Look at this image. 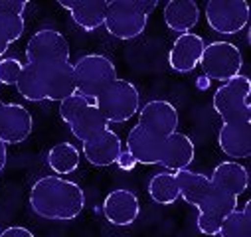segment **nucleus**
Returning <instances> with one entry per match:
<instances>
[{
	"instance_id": "nucleus-28",
	"label": "nucleus",
	"mask_w": 251,
	"mask_h": 237,
	"mask_svg": "<svg viewBox=\"0 0 251 237\" xmlns=\"http://www.w3.org/2000/svg\"><path fill=\"white\" fill-rule=\"evenodd\" d=\"M24 64L16 57H2L0 59V85H16Z\"/></svg>"
},
{
	"instance_id": "nucleus-27",
	"label": "nucleus",
	"mask_w": 251,
	"mask_h": 237,
	"mask_svg": "<svg viewBox=\"0 0 251 237\" xmlns=\"http://www.w3.org/2000/svg\"><path fill=\"white\" fill-rule=\"evenodd\" d=\"M93 101H89L87 97H83L81 93H72L70 97H66L64 101H59V117H61V121H64L66 125H70L74 118L91 105Z\"/></svg>"
},
{
	"instance_id": "nucleus-5",
	"label": "nucleus",
	"mask_w": 251,
	"mask_h": 237,
	"mask_svg": "<svg viewBox=\"0 0 251 237\" xmlns=\"http://www.w3.org/2000/svg\"><path fill=\"white\" fill-rule=\"evenodd\" d=\"M95 107L105 117L109 125L127 123L141 109L139 87L129 79H115L97 99Z\"/></svg>"
},
{
	"instance_id": "nucleus-30",
	"label": "nucleus",
	"mask_w": 251,
	"mask_h": 237,
	"mask_svg": "<svg viewBox=\"0 0 251 237\" xmlns=\"http://www.w3.org/2000/svg\"><path fill=\"white\" fill-rule=\"evenodd\" d=\"M0 237H36L28 227H22V225H10L6 229L0 231Z\"/></svg>"
},
{
	"instance_id": "nucleus-4",
	"label": "nucleus",
	"mask_w": 251,
	"mask_h": 237,
	"mask_svg": "<svg viewBox=\"0 0 251 237\" xmlns=\"http://www.w3.org/2000/svg\"><path fill=\"white\" fill-rule=\"evenodd\" d=\"M74 79L75 91L95 103V99L115 81L117 68L111 59L103 53H87L74 64Z\"/></svg>"
},
{
	"instance_id": "nucleus-18",
	"label": "nucleus",
	"mask_w": 251,
	"mask_h": 237,
	"mask_svg": "<svg viewBox=\"0 0 251 237\" xmlns=\"http://www.w3.org/2000/svg\"><path fill=\"white\" fill-rule=\"evenodd\" d=\"M196 158V146L194 141L188 137L186 133H174L166 139L164 144V154L160 160V166L168 172H178L186 170Z\"/></svg>"
},
{
	"instance_id": "nucleus-23",
	"label": "nucleus",
	"mask_w": 251,
	"mask_h": 237,
	"mask_svg": "<svg viewBox=\"0 0 251 237\" xmlns=\"http://www.w3.org/2000/svg\"><path fill=\"white\" fill-rule=\"evenodd\" d=\"M79 150L75 144L72 142H57L50 148L46 162L50 166V170L57 176H64V174H74L79 168Z\"/></svg>"
},
{
	"instance_id": "nucleus-6",
	"label": "nucleus",
	"mask_w": 251,
	"mask_h": 237,
	"mask_svg": "<svg viewBox=\"0 0 251 237\" xmlns=\"http://www.w3.org/2000/svg\"><path fill=\"white\" fill-rule=\"evenodd\" d=\"M251 81L247 75H235L224 81L212 99L214 111L222 117V121H251Z\"/></svg>"
},
{
	"instance_id": "nucleus-1",
	"label": "nucleus",
	"mask_w": 251,
	"mask_h": 237,
	"mask_svg": "<svg viewBox=\"0 0 251 237\" xmlns=\"http://www.w3.org/2000/svg\"><path fill=\"white\" fill-rule=\"evenodd\" d=\"M30 208L36 215L48 221H72L81 215L85 208V192L74 180L64 176H42L32 184L28 196Z\"/></svg>"
},
{
	"instance_id": "nucleus-8",
	"label": "nucleus",
	"mask_w": 251,
	"mask_h": 237,
	"mask_svg": "<svg viewBox=\"0 0 251 237\" xmlns=\"http://www.w3.org/2000/svg\"><path fill=\"white\" fill-rule=\"evenodd\" d=\"M206 22L216 34H239L249 22V4L245 0H210L206 4Z\"/></svg>"
},
{
	"instance_id": "nucleus-15",
	"label": "nucleus",
	"mask_w": 251,
	"mask_h": 237,
	"mask_svg": "<svg viewBox=\"0 0 251 237\" xmlns=\"http://www.w3.org/2000/svg\"><path fill=\"white\" fill-rule=\"evenodd\" d=\"M218 146L231 158H247L251 154V121H222Z\"/></svg>"
},
{
	"instance_id": "nucleus-29",
	"label": "nucleus",
	"mask_w": 251,
	"mask_h": 237,
	"mask_svg": "<svg viewBox=\"0 0 251 237\" xmlns=\"http://www.w3.org/2000/svg\"><path fill=\"white\" fill-rule=\"evenodd\" d=\"M28 8L26 0H0V14H22Z\"/></svg>"
},
{
	"instance_id": "nucleus-14",
	"label": "nucleus",
	"mask_w": 251,
	"mask_h": 237,
	"mask_svg": "<svg viewBox=\"0 0 251 237\" xmlns=\"http://www.w3.org/2000/svg\"><path fill=\"white\" fill-rule=\"evenodd\" d=\"M125 144H127V152L133 156V160L137 164L154 166V164H160V160H162L166 139H160V137L145 131L141 125H135L129 131V137Z\"/></svg>"
},
{
	"instance_id": "nucleus-16",
	"label": "nucleus",
	"mask_w": 251,
	"mask_h": 237,
	"mask_svg": "<svg viewBox=\"0 0 251 237\" xmlns=\"http://www.w3.org/2000/svg\"><path fill=\"white\" fill-rule=\"evenodd\" d=\"M81 150H83V158L97 166V168H107L113 166L119 158V154L123 152V142L119 139V135L109 127L103 133H99L97 137H93L87 142H81Z\"/></svg>"
},
{
	"instance_id": "nucleus-19",
	"label": "nucleus",
	"mask_w": 251,
	"mask_h": 237,
	"mask_svg": "<svg viewBox=\"0 0 251 237\" xmlns=\"http://www.w3.org/2000/svg\"><path fill=\"white\" fill-rule=\"evenodd\" d=\"M61 8L70 10L72 20L85 32H95L101 26H105V14H107V2L105 0H59Z\"/></svg>"
},
{
	"instance_id": "nucleus-22",
	"label": "nucleus",
	"mask_w": 251,
	"mask_h": 237,
	"mask_svg": "<svg viewBox=\"0 0 251 237\" xmlns=\"http://www.w3.org/2000/svg\"><path fill=\"white\" fill-rule=\"evenodd\" d=\"M72 135L81 141V142H87L91 141L93 137H97L99 133H103L105 129H109V123L105 121V117L99 113V109L95 107V103H91L87 109H83L74 121L68 125Z\"/></svg>"
},
{
	"instance_id": "nucleus-13",
	"label": "nucleus",
	"mask_w": 251,
	"mask_h": 237,
	"mask_svg": "<svg viewBox=\"0 0 251 237\" xmlns=\"http://www.w3.org/2000/svg\"><path fill=\"white\" fill-rule=\"evenodd\" d=\"M141 213V202L139 196L131 190H113L105 196L103 202V215L111 225L117 227H129L137 221Z\"/></svg>"
},
{
	"instance_id": "nucleus-32",
	"label": "nucleus",
	"mask_w": 251,
	"mask_h": 237,
	"mask_svg": "<svg viewBox=\"0 0 251 237\" xmlns=\"http://www.w3.org/2000/svg\"><path fill=\"white\" fill-rule=\"evenodd\" d=\"M6 160H8V148L2 141H0V174H2V170L6 168Z\"/></svg>"
},
{
	"instance_id": "nucleus-26",
	"label": "nucleus",
	"mask_w": 251,
	"mask_h": 237,
	"mask_svg": "<svg viewBox=\"0 0 251 237\" xmlns=\"http://www.w3.org/2000/svg\"><path fill=\"white\" fill-rule=\"evenodd\" d=\"M220 237H251V217H247L239 208L227 213L218 231Z\"/></svg>"
},
{
	"instance_id": "nucleus-20",
	"label": "nucleus",
	"mask_w": 251,
	"mask_h": 237,
	"mask_svg": "<svg viewBox=\"0 0 251 237\" xmlns=\"http://www.w3.org/2000/svg\"><path fill=\"white\" fill-rule=\"evenodd\" d=\"M162 18L172 32H192L200 22V6L194 0H170L162 8Z\"/></svg>"
},
{
	"instance_id": "nucleus-25",
	"label": "nucleus",
	"mask_w": 251,
	"mask_h": 237,
	"mask_svg": "<svg viewBox=\"0 0 251 237\" xmlns=\"http://www.w3.org/2000/svg\"><path fill=\"white\" fill-rule=\"evenodd\" d=\"M26 32V20L22 14H0V59L14 42Z\"/></svg>"
},
{
	"instance_id": "nucleus-12",
	"label": "nucleus",
	"mask_w": 251,
	"mask_h": 237,
	"mask_svg": "<svg viewBox=\"0 0 251 237\" xmlns=\"http://www.w3.org/2000/svg\"><path fill=\"white\" fill-rule=\"evenodd\" d=\"M206 42L200 34L186 32L176 36L170 51H168V64L178 73H190L200 66V59L204 53Z\"/></svg>"
},
{
	"instance_id": "nucleus-11",
	"label": "nucleus",
	"mask_w": 251,
	"mask_h": 237,
	"mask_svg": "<svg viewBox=\"0 0 251 237\" xmlns=\"http://www.w3.org/2000/svg\"><path fill=\"white\" fill-rule=\"evenodd\" d=\"M196 210H198V219H196L198 231L208 237H214L218 235L224 217L231 213L233 210H237V198L214 188L210 196Z\"/></svg>"
},
{
	"instance_id": "nucleus-9",
	"label": "nucleus",
	"mask_w": 251,
	"mask_h": 237,
	"mask_svg": "<svg viewBox=\"0 0 251 237\" xmlns=\"http://www.w3.org/2000/svg\"><path fill=\"white\" fill-rule=\"evenodd\" d=\"M70 42L68 38L51 28L38 30L30 36L26 44V59L28 64L36 62H70Z\"/></svg>"
},
{
	"instance_id": "nucleus-7",
	"label": "nucleus",
	"mask_w": 251,
	"mask_h": 237,
	"mask_svg": "<svg viewBox=\"0 0 251 237\" xmlns=\"http://www.w3.org/2000/svg\"><path fill=\"white\" fill-rule=\"evenodd\" d=\"M200 68L210 79L216 81H227L235 75L241 73L243 68V55L239 47L231 42H210L204 47L202 59H200Z\"/></svg>"
},
{
	"instance_id": "nucleus-3",
	"label": "nucleus",
	"mask_w": 251,
	"mask_h": 237,
	"mask_svg": "<svg viewBox=\"0 0 251 237\" xmlns=\"http://www.w3.org/2000/svg\"><path fill=\"white\" fill-rule=\"evenodd\" d=\"M156 6V0H113V2H107L105 28L117 40H135L145 32L149 16Z\"/></svg>"
},
{
	"instance_id": "nucleus-10",
	"label": "nucleus",
	"mask_w": 251,
	"mask_h": 237,
	"mask_svg": "<svg viewBox=\"0 0 251 237\" xmlns=\"http://www.w3.org/2000/svg\"><path fill=\"white\" fill-rule=\"evenodd\" d=\"M137 115H139L137 125H141L145 131H149L160 139H168L170 135H174L178 131L180 115H178L176 107L166 99H152V101L145 103Z\"/></svg>"
},
{
	"instance_id": "nucleus-33",
	"label": "nucleus",
	"mask_w": 251,
	"mask_h": 237,
	"mask_svg": "<svg viewBox=\"0 0 251 237\" xmlns=\"http://www.w3.org/2000/svg\"><path fill=\"white\" fill-rule=\"evenodd\" d=\"M241 212H243L247 217H251V202H247V204L243 206V210H241Z\"/></svg>"
},
{
	"instance_id": "nucleus-21",
	"label": "nucleus",
	"mask_w": 251,
	"mask_h": 237,
	"mask_svg": "<svg viewBox=\"0 0 251 237\" xmlns=\"http://www.w3.org/2000/svg\"><path fill=\"white\" fill-rule=\"evenodd\" d=\"M176 182H178V192L180 198L188 204L198 208L214 190V184L210 180V176L200 174V172H192V170H178L174 172Z\"/></svg>"
},
{
	"instance_id": "nucleus-31",
	"label": "nucleus",
	"mask_w": 251,
	"mask_h": 237,
	"mask_svg": "<svg viewBox=\"0 0 251 237\" xmlns=\"http://www.w3.org/2000/svg\"><path fill=\"white\" fill-rule=\"evenodd\" d=\"M115 164H119L123 170H131V168H133L137 162L133 160V156H131L127 150H123V152L119 154V158H117V162H115Z\"/></svg>"
},
{
	"instance_id": "nucleus-2",
	"label": "nucleus",
	"mask_w": 251,
	"mask_h": 237,
	"mask_svg": "<svg viewBox=\"0 0 251 237\" xmlns=\"http://www.w3.org/2000/svg\"><path fill=\"white\" fill-rule=\"evenodd\" d=\"M26 101H64L75 93L74 64L70 62H36L24 64L14 85Z\"/></svg>"
},
{
	"instance_id": "nucleus-24",
	"label": "nucleus",
	"mask_w": 251,
	"mask_h": 237,
	"mask_svg": "<svg viewBox=\"0 0 251 237\" xmlns=\"http://www.w3.org/2000/svg\"><path fill=\"white\" fill-rule=\"evenodd\" d=\"M147 192H149L151 200L154 204H158V206H172V204H176L178 198H180V192H178V182H176L174 172L162 170V172L154 174L149 180Z\"/></svg>"
},
{
	"instance_id": "nucleus-17",
	"label": "nucleus",
	"mask_w": 251,
	"mask_h": 237,
	"mask_svg": "<svg viewBox=\"0 0 251 237\" xmlns=\"http://www.w3.org/2000/svg\"><path fill=\"white\" fill-rule=\"evenodd\" d=\"M214 188L239 198L249 186V172L239 160H224L210 174Z\"/></svg>"
}]
</instances>
